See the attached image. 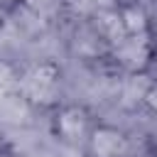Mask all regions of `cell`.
Returning a JSON list of instances; mask_svg holds the SVG:
<instances>
[{"label": "cell", "mask_w": 157, "mask_h": 157, "mask_svg": "<svg viewBox=\"0 0 157 157\" xmlns=\"http://www.w3.org/2000/svg\"><path fill=\"white\" fill-rule=\"evenodd\" d=\"M22 88H25L27 98H32L37 103H52L56 98V91H59V71H56V66H52V64L32 66L22 78Z\"/></svg>", "instance_id": "obj_1"}, {"label": "cell", "mask_w": 157, "mask_h": 157, "mask_svg": "<svg viewBox=\"0 0 157 157\" xmlns=\"http://www.w3.org/2000/svg\"><path fill=\"white\" fill-rule=\"evenodd\" d=\"M115 54H118V59H120V64H123L125 69L140 71V69L147 66L150 54H152V47H150L145 32H142V34H128V37L118 44Z\"/></svg>", "instance_id": "obj_2"}, {"label": "cell", "mask_w": 157, "mask_h": 157, "mask_svg": "<svg viewBox=\"0 0 157 157\" xmlns=\"http://www.w3.org/2000/svg\"><path fill=\"white\" fill-rule=\"evenodd\" d=\"M91 150L96 157H120L125 152V137L118 130L101 128L91 137Z\"/></svg>", "instance_id": "obj_3"}, {"label": "cell", "mask_w": 157, "mask_h": 157, "mask_svg": "<svg viewBox=\"0 0 157 157\" xmlns=\"http://www.w3.org/2000/svg\"><path fill=\"white\" fill-rule=\"evenodd\" d=\"M96 27H98V34H103L105 39H110V42H115V44H120V42L128 37L125 25H123V17H120L118 12H110V10L96 15Z\"/></svg>", "instance_id": "obj_4"}, {"label": "cell", "mask_w": 157, "mask_h": 157, "mask_svg": "<svg viewBox=\"0 0 157 157\" xmlns=\"http://www.w3.org/2000/svg\"><path fill=\"white\" fill-rule=\"evenodd\" d=\"M86 130V113L78 108H66L59 115V132L69 140H76Z\"/></svg>", "instance_id": "obj_5"}, {"label": "cell", "mask_w": 157, "mask_h": 157, "mask_svg": "<svg viewBox=\"0 0 157 157\" xmlns=\"http://www.w3.org/2000/svg\"><path fill=\"white\" fill-rule=\"evenodd\" d=\"M150 88H152V83L147 81V76H142V74H132V76L125 81L123 98H125L128 105H132V103H137V101H145L147 93H150Z\"/></svg>", "instance_id": "obj_6"}, {"label": "cell", "mask_w": 157, "mask_h": 157, "mask_svg": "<svg viewBox=\"0 0 157 157\" xmlns=\"http://www.w3.org/2000/svg\"><path fill=\"white\" fill-rule=\"evenodd\" d=\"M66 5L76 15H101L110 10V0H66Z\"/></svg>", "instance_id": "obj_7"}, {"label": "cell", "mask_w": 157, "mask_h": 157, "mask_svg": "<svg viewBox=\"0 0 157 157\" xmlns=\"http://www.w3.org/2000/svg\"><path fill=\"white\" fill-rule=\"evenodd\" d=\"M123 25H125V32L128 34H142L145 32V12L142 10H137V7H128V10H123Z\"/></svg>", "instance_id": "obj_8"}, {"label": "cell", "mask_w": 157, "mask_h": 157, "mask_svg": "<svg viewBox=\"0 0 157 157\" xmlns=\"http://www.w3.org/2000/svg\"><path fill=\"white\" fill-rule=\"evenodd\" d=\"M27 7L37 15V17H44V15H52L59 5V0H25Z\"/></svg>", "instance_id": "obj_9"}, {"label": "cell", "mask_w": 157, "mask_h": 157, "mask_svg": "<svg viewBox=\"0 0 157 157\" xmlns=\"http://www.w3.org/2000/svg\"><path fill=\"white\" fill-rule=\"evenodd\" d=\"M12 83H15V74H12V69H10L7 64L0 61V101L7 96V91L12 88Z\"/></svg>", "instance_id": "obj_10"}, {"label": "cell", "mask_w": 157, "mask_h": 157, "mask_svg": "<svg viewBox=\"0 0 157 157\" xmlns=\"http://www.w3.org/2000/svg\"><path fill=\"white\" fill-rule=\"evenodd\" d=\"M145 101H147V105L157 113V83H152V88H150V93H147V98H145Z\"/></svg>", "instance_id": "obj_11"}, {"label": "cell", "mask_w": 157, "mask_h": 157, "mask_svg": "<svg viewBox=\"0 0 157 157\" xmlns=\"http://www.w3.org/2000/svg\"><path fill=\"white\" fill-rule=\"evenodd\" d=\"M0 2H2V5H10V2H12V0H0Z\"/></svg>", "instance_id": "obj_12"}]
</instances>
